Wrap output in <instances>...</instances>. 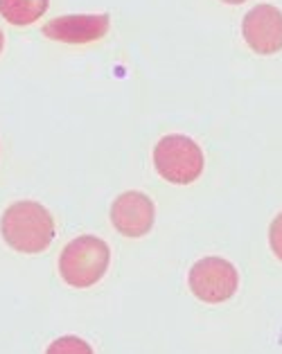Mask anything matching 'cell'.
<instances>
[{"mask_svg":"<svg viewBox=\"0 0 282 354\" xmlns=\"http://www.w3.org/2000/svg\"><path fill=\"white\" fill-rule=\"evenodd\" d=\"M0 235L16 253H44L57 235L55 217L37 201H16L0 217Z\"/></svg>","mask_w":282,"mask_h":354,"instance_id":"6da1fadb","label":"cell"},{"mask_svg":"<svg viewBox=\"0 0 282 354\" xmlns=\"http://www.w3.org/2000/svg\"><path fill=\"white\" fill-rule=\"evenodd\" d=\"M111 248L102 237L82 235L68 241L59 257V275L68 287L88 289L106 275Z\"/></svg>","mask_w":282,"mask_h":354,"instance_id":"7a4b0ae2","label":"cell"},{"mask_svg":"<svg viewBox=\"0 0 282 354\" xmlns=\"http://www.w3.org/2000/svg\"><path fill=\"white\" fill-rule=\"evenodd\" d=\"M203 151L192 138L181 133L163 136L153 147V167L158 176L174 185H190L203 174Z\"/></svg>","mask_w":282,"mask_h":354,"instance_id":"3957f363","label":"cell"},{"mask_svg":"<svg viewBox=\"0 0 282 354\" xmlns=\"http://www.w3.org/2000/svg\"><path fill=\"white\" fill-rule=\"evenodd\" d=\"M187 284L199 300L219 305V302H226L235 296L239 287V275L233 262L210 255L192 264L190 273H187Z\"/></svg>","mask_w":282,"mask_h":354,"instance_id":"277c9868","label":"cell"},{"mask_svg":"<svg viewBox=\"0 0 282 354\" xmlns=\"http://www.w3.org/2000/svg\"><path fill=\"white\" fill-rule=\"evenodd\" d=\"M153 221H156V208L144 192L129 189L120 194L111 205V223L124 237H144L153 228Z\"/></svg>","mask_w":282,"mask_h":354,"instance_id":"5b68a950","label":"cell"},{"mask_svg":"<svg viewBox=\"0 0 282 354\" xmlns=\"http://www.w3.org/2000/svg\"><path fill=\"white\" fill-rule=\"evenodd\" d=\"M244 41L253 53L276 55L282 50V12L273 5H255L242 21Z\"/></svg>","mask_w":282,"mask_h":354,"instance_id":"8992f818","label":"cell"},{"mask_svg":"<svg viewBox=\"0 0 282 354\" xmlns=\"http://www.w3.org/2000/svg\"><path fill=\"white\" fill-rule=\"evenodd\" d=\"M111 28L109 14H68L57 16L44 25V34L53 41L84 46V43L100 41Z\"/></svg>","mask_w":282,"mask_h":354,"instance_id":"52a82bcc","label":"cell"},{"mask_svg":"<svg viewBox=\"0 0 282 354\" xmlns=\"http://www.w3.org/2000/svg\"><path fill=\"white\" fill-rule=\"evenodd\" d=\"M50 0H0V16L16 28L37 23L48 12Z\"/></svg>","mask_w":282,"mask_h":354,"instance_id":"ba28073f","label":"cell"},{"mask_svg":"<svg viewBox=\"0 0 282 354\" xmlns=\"http://www.w3.org/2000/svg\"><path fill=\"white\" fill-rule=\"evenodd\" d=\"M46 354H95V352H93L91 345L84 339H79V336L68 334V336H59L57 341L50 343Z\"/></svg>","mask_w":282,"mask_h":354,"instance_id":"9c48e42d","label":"cell"},{"mask_svg":"<svg viewBox=\"0 0 282 354\" xmlns=\"http://www.w3.org/2000/svg\"><path fill=\"white\" fill-rule=\"evenodd\" d=\"M269 244H271L273 255L282 262V212L276 214V219H273L269 226Z\"/></svg>","mask_w":282,"mask_h":354,"instance_id":"30bf717a","label":"cell"},{"mask_svg":"<svg viewBox=\"0 0 282 354\" xmlns=\"http://www.w3.org/2000/svg\"><path fill=\"white\" fill-rule=\"evenodd\" d=\"M221 3H226V5H242V3H246V0H221Z\"/></svg>","mask_w":282,"mask_h":354,"instance_id":"8fae6325","label":"cell"},{"mask_svg":"<svg viewBox=\"0 0 282 354\" xmlns=\"http://www.w3.org/2000/svg\"><path fill=\"white\" fill-rule=\"evenodd\" d=\"M3 48H5V34L0 30V53H3Z\"/></svg>","mask_w":282,"mask_h":354,"instance_id":"7c38bea8","label":"cell"}]
</instances>
